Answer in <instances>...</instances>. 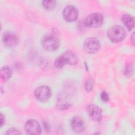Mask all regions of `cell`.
Returning a JSON list of instances; mask_svg holds the SVG:
<instances>
[{"mask_svg": "<svg viewBox=\"0 0 135 135\" xmlns=\"http://www.w3.org/2000/svg\"><path fill=\"white\" fill-rule=\"evenodd\" d=\"M34 93L36 99L38 101L45 102L48 100L51 97V91L49 86L43 85L37 88Z\"/></svg>", "mask_w": 135, "mask_h": 135, "instance_id": "8992f818", "label": "cell"}, {"mask_svg": "<svg viewBox=\"0 0 135 135\" xmlns=\"http://www.w3.org/2000/svg\"><path fill=\"white\" fill-rule=\"evenodd\" d=\"M134 33H132V35H131V40H132V43L134 44Z\"/></svg>", "mask_w": 135, "mask_h": 135, "instance_id": "44dd1931", "label": "cell"}, {"mask_svg": "<svg viewBox=\"0 0 135 135\" xmlns=\"http://www.w3.org/2000/svg\"><path fill=\"white\" fill-rule=\"evenodd\" d=\"M107 35L112 42L118 43L124 40L126 35V32L122 26L115 25L109 28Z\"/></svg>", "mask_w": 135, "mask_h": 135, "instance_id": "3957f363", "label": "cell"}, {"mask_svg": "<svg viewBox=\"0 0 135 135\" xmlns=\"http://www.w3.org/2000/svg\"><path fill=\"white\" fill-rule=\"evenodd\" d=\"M71 126L73 131L76 133L81 132L84 129V122L82 118L79 116H76L72 118Z\"/></svg>", "mask_w": 135, "mask_h": 135, "instance_id": "8fae6325", "label": "cell"}, {"mask_svg": "<svg viewBox=\"0 0 135 135\" xmlns=\"http://www.w3.org/2000/svg\"><path fill=\"white\" fill-rule=\"evenodd\" d=\"M42 5L44 8L47 10H52L56 6V2L54 1H43Z\"/></svg>", "mask_w": 135, "mask_h": 135, "instance_id": "9a60e30c", "label": "cell"}, {"mask_svg": "<svg viewBox=\"0 0 135 135\" xmlns=\"http://www.w3.org/2000/svg\"><path fill=\"white\" fill-rule=\"evenodd\" d=\"M2 41L5 46L7 48H12L17 45L18 38L16 35L14 33L6 32L3 35Z\"/></svg>", "mask_w": 135, "mask_h": 135, "instance_id": "9c48e42d", "label": "cell"}, {"mask_svg": "<svg viewBox=\"0 0 135 135\" xmlns=\"http://www.w3.org/2000/svg\"><path fill=\"white\" fill-rule=\"evenodd\" d=\"M79 13L78 9L73 6L69 5L65 7L63 11V16L67 22H73L77 20Z\"/></svg>", "mask_w": 135, "mask_h": 135, "instance_id": "52a82bcc", "label": "cell"}, {"mask_svg": "<svg viewBox=\"0 0 135 135\" xmlns=\"http://www.w3.org/2000/svg\"><path fill=\"white\" fill-rule=\"evenodd\" d=\"M0 120H1V127H2L4 124H5V117L3 115L2 113H1V116H0Z\"/></svg>", "mask_w": 135, "mask_h": 135, "instance_id": "ffe728a7", "label": "cell"}, {"mask_svg": "<svg viewBox=\"0 0 135 135\" xmlns=\"http://www.w3.org/2000/svg\"><path fill=\"white\" fill-rule=\"evenodd\" d=\"M41 44L45 50L51 52L55 51L60 46V40L54 34L47 33L42 38Z\"/></svg>", "mask_w": 135, "mask_h": 135, "instance_id": "7a4b0ae2", "label": "cell"}, {"mask_svg": "<svg viewBox=\"0 0 135 135\" xmlns=\"http://www.w3.org/2000/svg\"><path fill=\"white\" fill-rule=\"evenodd\" d=\"M93 86V82L91 80L89 79L85 81L84 84V88L86 92H90L92 90Z\"/></svg>", "mask_w": 135, "mask_h": 135, "instance_id": "2e32d148", "label": "cell"}, {"mask_svg": "<svg viewBox=\"0 0 135 135\" xmlns=\"http://www.w3.org/2000/svg\"><path fill=\"white\" fill-rule=\"evenodd\" d=\"M25 131L27 134H40L41 133V128L36 121L30 120L25 124Z\"/></svg>", "mask_w": 135, "mask_h": 135, "instance_id": "ba28073f", "label": "cell"}, {"mask_svg": "<svg viewBox=\"0 0 135 135\" xmlns=\"http://www.w3.org/2000/svg\"><path fill=\"white\" fill-rule=\"evenodd\" d=\"M71 104L70 102L68 97L65 94H61L58 97L57 102V107L59 109L65 110L69 108Z\"/></svg>", "mask_w": 135, "mask_h": 135, "instance_id": "7c38bea8", "label": "cell"}, {"mask_svg": "<svg viewBox=\"0 0 135 135\" xmlns=\"http://www.w3.org/2000/svg\"><path fill=\"white\" fill-rule=\"evenodd\" d=\"M121 21L129 31L131 30L134 26V18L129 14L123 15L121 17Z\"/></svg>", "mask_w": 135, "mask_h": 135, "instance_id": "4fadbf2b", "label": "cell"}, {"mask_svg": "<svg viewBox=\"0 0 135 135\" xmlns=\"http://www.w3.org/2000/svg\"><path fill=\"white\" fill-rule=\"evenodd\" d=\"M6 134H21L20 131L16 128H11L8 130L6 132Z\"/></svg>", "mask_w": 135, "mask_h": 135, "instance_id": "d6986e66", "label": "cell"}, {"mask_svg": "<svg viewBox=\"0 0 135 135\" xmlns=\"http://www.w3.org/2000/svg\"><path fill=\"white\" fill-rule=\"evenodd\" d=\"M100 43L95 37H89L85 40L83 43L84 51L88 53H95L100 49Z\"/></svg>", "mask_w": 135, "mask_h": 135, "instance_id": "5b68a950", "label": "cell"}, {"mask_svg": "<svg viewBox=\"0 0 135 135\" xmlns=\"http://www.w3.org/2000/svg\"><path fill=\"white\" fill-rule=\"evenodd\" d=\"M100 98L101 100L103 102H107L109 101V95L108 94L105 92V91H102L100 94Z\"/></svg>", "mask_w": 135, "mask_h": 135, "instance_id": "ac0fdd59", "label": "cell"}, {"mask_svg": "<svg viewBox=\"0 0 135 135\" xmlns=\"http://www.w3.org/2000/svg\"><path fill=\"white\" fill-rule=\"evenodd\" d=\"M12 74V70L10 66L5 65L3 66L1 69V78L5 81L8 80L11 76Z\"/></svg>", "mask_w": 135, "mask_h": 135, "instance_id": "5bb4252c", "label": "cell"}, {"mask_svg": "<svg viewBox=\"0 0 135 135\" xmlns=\"http://www.w3.org/2000/svg\"><path fill=\"white\" fill-rule=\"evenodd\" d=\"M125 74L127 76H131L133 73V66L131 64H128L125 68Z\"/></svg>", "mask_w": 135, "mask_h": 135, "instance_id": "e0dca14e", "label": "cell"}, {"mask_svg": "<svg viewBox=\"0 0 135 135\" xmlns=\"http://www.w3.org/2000/svg\"><path fill=\"white\" fill-rule=\"evenodd\" d=\"M78 61L76 54L71 51H67L57 57L54 65L56 69H62L65 64L75 65Z\"/></svg>", "mask_w": 135, "mask_h": 135, "instance_id": "6da1fadb", "label": "cell"}, {"mask_svg": "<svg viewBox=\"0 0 135 135\" xmlns=\"http://www.w3.org/2000/svg\"><path fill=\"white\" fill-rule=\"evenodd\" d=\"M87 112L89 116L93 120L100 121L102 118V112L101 109L95 104H90L88 106Z\"/></svg>", "mask_w": 135, "mask_h": 135, "instance_id": "30bf717a", "label": "cell"}, {"mask_svg": "<svg viewBox=\"0 0 135 135\" xmlns=\"http://www.w3.org/2000/svg\"><path fill=\"white\" fill-rule=\"evenodd\" d=\"M103 22V15L99 13L91 14L88 16L84 21L86 26L90 27H99L101 26Z\"/></svg>", "mask_w": 135, "mask_h": 135, "instance_id": "277c9868", "label": "cell"}]
</instances>
